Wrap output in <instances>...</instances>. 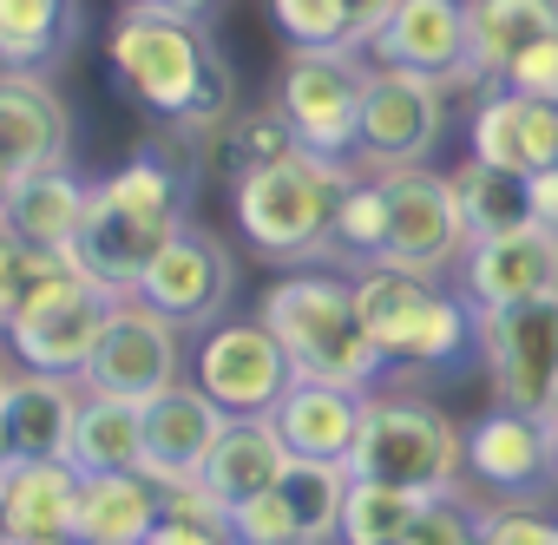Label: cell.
Returning <instances> with one entry per match:
<instances>
[{
  "label": "cell",
  "instance_id": "f35d334b",
  "mask_svg": "<svg viewBox=\"0 0 558 545\" xmlns=\"http://www.w3.org/2000/svg\"><path fill=\"white\" fill-rule=\"evenodd\" d=\"M499 86L519 93V99H558V40H538L532 53H519L499 73Z\"/></svg>",
  "mask_w": 558,
  "mask_h": 545
},
{
  "label": "cell",
  "instance_id": "d590c367",
  "mask_svg": "<svg viewBox=\"0 0 558 545\" xmlns=\"http://www.w3.org/2000/svg\"><path fill=\"white\" fill-rule=\"evenodd\" d=\"M66 256H40V250H27V243H14V237H0V336L14 329V316L34 303V290L53 277Z\"/></svg>",
  "mask_w": 558,
  "mask_h": 545
},
{
  "label": "cell",
  "instance_id": "277c9868",
  "mask_svg": "<svg viewBox=\"0 0 558 545\" xmlns=\"http://www.w3.org/2000/svg\"><path fill=\"white\" fill-rule=\"evenodd\" d=\"M349 283L388 375H440L460 355H473V303L460 296V283L395 263H362L349 269Z\"/></svg>",
  "mask_w": 558,
  "mask_h": 545
},
{
  "label": "cell",
  "instance_id": "7402d4cb",
  "mask_svg": "<svg viewBox=\"0 0 558 545\" xmlns=\"http://www.w3.org/2000/svg\"><path fill=\"white\" fill-rule=\"evenodd\" d=\"M538 40H558V0H466V73L460 93L499 86V73L532 53Z\"/></svg>",
  "mask_w": 558,
  "mask_h": 545
},
{
  "label": "cell",
  "instance_id": "9c48e42d",
  "mask_svg": "<svg viewBox=\"0 0 558 545\" xmlns=\"http://www.w3.org/2000/svg\"><path fill=\"white\" fill-rule=\"evenodd\" d=\"M447 86L401 66H368L362 86V125H355V171H395L427 165L447 145Z\"/></svg>",
  "mask_w": 558,
  "mask_h": 545
},
{
  "label": "cell",
  "instance_id": "7a4b0ae2",
  "mask_svg": "<svg viewBox=\"0 0 558 545\" xmlns=\"http://www.w3.org/2000/svg\"><path fill=\"white\" fill-rule=\"evenodd\" d=\"M106 60L119 93L171 125L178 145H210L236 119V66L217 47L210 21H165L125 8L106 34Z\"/></svg>",
  "mask_w": 558,
  "mask_h": 545
},
{
  "label": "cell",
  "instance_id": "d4e9b609",
  "mask_svg": "<svg viewBox=\"0 0 558 545\" xmlns=\"http://www.w3.org/2000/svg\"><path fill=\"white\" fill-rule=\"evenodd\" d=\"M86 40V0H0V73H60Z\"/></svg>",
  "mask_w": 558,
  "mask_h": 545
},
{
  "label": "cell",
  "instance_id": "ba28073f",
  "mask_svg": "<svg viewBox=\"0 0 558 545\" xmlns=\"http://www.w3.org/2000/svg\"><path fill=\"white\" fill-rule=\"evenodd\" d=\"M112 303H119V296H112L106 283H93L86 269L60 263L0 342H8V355H14L21 368L73 375V382H80L86 362H93V349H99V336H106V323H112Z\"/></svg>",
  "mask_w": 558,
  "mask_h": 545
},
{
  "label": "cell",
  "instance_id": "ee69618b",
  "mask_svg": "<svg viewBox=\"0 0 558 545\" xmlns=\"http://www.w3.org/2000/svg\"><path fill=\"white\" fill-rule=\"evenodd\" d=\"M14 467V434H8V414H0V473Z\"/></svg>",
  "mask_w": 558,
  "mask_h": 545
},
{
  "label": "cell",
  "instance_id": "cb8c5ba5",
  "mask_svg": "<svg viewBox=\"0 0 558 545\" xmlns=\"http://www.w3.org/2000/svg\"><path fill=\"white\" fill-rule=\"evenodd\" d=\"M80 401H86V382L21 368L8 382V395H0V414H8V434H14V460H66Z\"/></svg>",
  "mask_w": 558,
  "mask_h": 545
},
{
  "label": "cell",
  "instance_id": "f907efd6",
  "mask_svg": "<svg viewBox=\"0 0 558 545\" xmlns=\"http://www.w3.org/2000/svg\"><path fill=\"white\" fill-rule=\"evenodd\" d=\"M310 545H342V538H336V532H329V538H310Z\"/></svg>",
  "mask_w": 558,
  "mask_h": 545
},
{
  "label": "cell",
  "instance_id": "30bf717a",
  "mask_svg": "<svg viewBox=\"0 0 558 545\" xmlns=\"http://www.w3.org/2000/svg\"><path fill=\"white\" fill-rule=\"evenodd\" d=\"M362 86H368V60L355 47L336 53H290L276 73V106L296 125V145L316 158H355V125H362Z\"/></svg>",
  "mask_w": 558,
  "mask_h": 545
},
{
  "label": "cell",
  "instance_id": "8fae6325",
  "mask_svg": "<svg viewBox=\"0 0 558 545\" xmlns=\"http://www.w3.org/2000/svg\"><path fill=\"white\" fill-rule=\"evenodd\" d=\"M191 382H197L230 421H243V414H269L276 401H283V388L296 382V368H290L283 342L269 336L263 316H223V323H210V329L197 336V349H191Z\"/></svg>",
  "mask_w": 558,
  "mask_h": 545
},
{
  "label": "cell",
  "instance_id": "74e56055",
  "mask_svg": "<svg viewBox=\"0 0 558 545\" xmlns=\"http://www.w3.org/2000/svg\"><path fill=\"white\" fill-rule=\"evenodd\" d=\"M480 545H558V519H545L532 506H486Z\"/></svg>",
  "mask_w": 558,
  "mask_h": 545
},
{
  "label": "cell",
  "instance_id": "3957f363",
  "mask_svg": "<svg viewBox=\"0 0 558 545\" xmlns=\"http://www.w3.org/2000/svg\"><path fill=\"white\" fill-rule=\"evenodd\" d=\"M256 316L269 323V336L283 342L296 382H336L355 395H375L388 362L355 310V283L336 277V269H290L276 277L256 303Z\"/></svg>",
  "mask_w": 558,
  "mask_h": 545
},
{
  "label": "cell",
  "instance_id": "f546056e",
  "mask_svg": "<svg viewBox=\"0 0 558 545\" xmlns=\"http://www.w3.org/2000/svg\"><path fill=\"white\" fill-rule=\"evenodd\" d=\"M453 197H460L466 243H473V237H499V230L532 223V210H525V178H519V171H499V165L466 158V165L453 171Z\"/></svg>",
  "mask_w": 558,
  "mask_h": 545
},
{
  "label": "cell",
  "instance_id": "e0dca14e",
  "mask_svg": "<svg viewBox=\"0 0 558 545\" xmlns=\"http://www.w3.org/2000/svg\"><path fill=\"white\" fill-rule=\"evenodd\" d=\"M453 283L473 310H506L525 296H551L558 290V230L545 223H519L499 237H473L466 256L453 263Z\"/></svg>",
  "mask_w": 558,
  "mask_h": 545
},
{
  "label": "cell",
  "instance_id": "4dcf8cb0",
  "mask_svg": "<svg viewBox=\"0 0 558 545\" xmlns=\"http://www.w3.org/2000/svg\"><path fill=\"white\" fill-rule=\"evenodd\" d=\"M388 256V197L375 171H355L349 191L336 197V223H329V263H381Z\"/></svg>",
  "mask_w": 558,
  "mask_h": 545
},
{
  "label": "cell",
  "instance_id": "603a6c76",
  "mask_svg": "<svg viewBox=\"0 0 558 545\" xmlns=\"http://www.w3.org/2000/svg\"><path fill=\"white\" fill-rule=\"evenodd\" d=\"M86 217V184L73 178V165H47V171H21L8 204H0V237H14L40 256H73Z\"/></svg>",
  "mask_w": 558,
  "mask_h": 545
},
{
  "label": "cell",
  "instance_id": "5b68a950",
  "mask_svg": "<svg viewBox=\"0 0 558 545\" xmlns=\"http://www.w3.org/2000/svg\"><path fill=\"white\" fill-rule=\"evenodd\" d=\"M355 165L342 158H316V152H290L263 171L230 178V210L243 243L263 263H329V223H336V197L349 191Z\"/></svg>",
  "mask_w": 558,
  "mask_h": 545
},
{
  "label": "cell",
  "instance_id": "9a60e30c",
  "mask_svg": "<svg viewBox=\"0 0 558 545\" xmlns=\"http://www.w3.org/2000/svg\"><path fill=\"white\" fill-rule=\"evenodd\" d=\"M342 493H349V467L290 460L269 493H256V499H243L230 512V538L236 545H310V538H329L336 519H342Z\"/></svg>",
  "mask_w": 558,
  "mask_h": 545
},
{
  "label": "cell",
  "instance_id": "681fc988",
  "mask_svg": "<svg viewBox=\"0 0 558 545\" xmlns=\"http://www.w3.org/2000/svg\"><path fill=\"white\" fill-rule=\"evenodd\" d=\"M545 427H551V460H558V414H551V421H545Z\"/></svg>",
  "mask_w": 558,
  "mask_h": 545
},
{
  "label": "cell",
  "instance_id": "b9f144b4",
  "mask_svg": "<svg viewBox=\"0 0 558 545\" xmlns=\"http://www.w3.org/2000/svg\"><path fill=\"white\" fill-rule=\"evenodd\" d=\"M342 8H349V34H355V47H368V34L401 8V0H342Z\"/></svg>",
  "mask_w": 558,
  "mask_h": 545
},
{
  "label": "cell",
  "instance_id": "2e32d148",
  "mask_svg": "<svg viewBox=\"0 0 558 545\" xmlns=\"http://www.w3.org/2000/svg\"><path fill=\"white\" fill-rule=\"evenodd\" d=\"M460 473L473 486L493 493V506H532L551 480H558V460H551V427L532 421V414H512V408H493L466 427V453H460Z\"/></svg>",
  "mask_w": 558,
  "mask_h": 545
},
{
  "label": "cell",
  "instance_id": "f1b7e54d",
  "mask_svg": "<svg viewBox=\"0 0 558 545\" xmlns=\"http://www.w3.org/2000/svg\"><path fill=\"white\" fill-rule=\"evenodd\" d=\"M0 493H8L14 545L40 538V532H73V506H80L73 460H14L8 473H0Z\"/></svg>",
  "mask_w": 558,
  "mask_h": 545
},
{
  "label": "cell",
  "instance_id": "ac0fdd59",
  "mask_svg": "<svg viewBox=\"0 0 558 545\" xmlns=\"http://www.w3.org/2000/svg\"><path fill=\"white\" fill-rule=\"evenodd\" d=\"M362 60L368 66L427 73L447 93H460V73H466V0H401V8L368 34Z\"/></svg>",
  "mask_w": 558,
  "mask_h": 545
},
{
  "label": "cell",
  "instance_id": "ffe728a7",
  "mask_svg": "<svg viewBox=\"0 0 558 545\" xmlns=\"http://www.w3.org/2000/svg\"><path fill=\"white\" fill-rule=\"evenodd\" d=\"M0 158L14 171H47L73 158V106L47 73H0Z\"/></svg>",
  "mask_w": 558,
  "mask_h": 545
},
{
  "label": "cell",
  "instance_id": "7dc6e473",
  "mask_svg": "<svg viewBox=\"0 0 558 545\" xmlns=\"http://www.w3.org/2000/svg\"><path fill=\"white\" fill-rule=\"evenodd\" d=\"M0 545H14V519H8V493H0Z\"/></svg>",
  "mask_w": 558,
  "mask_h": 545
},
{
  "label": "cell",
  "instance_id": "ab89813d",
  "mask_svg": "<svg viewBox=\"0 0 558 545\" xmlns=\"http://www.w3.org/2000/svg\"><path fill=\"white\" fill-rule=\"evenodd\" d=\"M525 158L532 171H558V99H525Z\"/></svg>",
  "mask_w": 558,
  "mask_h": 545
},
{
  "label": "cell",
  "instance_id": "52a82bcc",
  "mask_svg": "<svg viewBox=\"0 0 558 545\" xmlns=\"http://www.w3.org/2000/svg\"><path fill=\"white\" fill-rule=\"evenodd\" d=\"M473 355L486 362L493 408L551 421L558 414V290L506 310H473Z\"/></svg>",
  "mask_w": 558,
  "mask_h": 545
},
{
  "label": "cell",
  "instance_id": "4fadbf2b",
  "mask_svg": "<svg viewBox=\"0 0 558 545\" xmlns=\"http://www.w3.org/2000/svg\"><path fill=\"white\" fill-rule=\"evenodd\" d=\"M375 178H381V197H388V256L381 263L453 277V263L466 256V223H460L453 178H440L434 165H395V171H375Z\"/></svg>",
  "mask_w": 558,
  "mask_h": 545
},
{
  "label": "cell",
  "instance_id": "60d3db41",
  "mask_svg": "<svg viewBox=\"0 0 558 545\" xmlns=\"http://www.w3.org/2000/svg\"><path fill=\"white\" fill-rule=\"evenodd\" d=\"M525 210L532 223L558 230V171H525Z\"/></svg>",
  "mask_w": 558,
  "mask_h": 545
},
{
  "label": "cell",
  "instance_id": "484cf974",
  "mask_svg": "<svg viewBox=\"0 0 558 545\" xmlns=\"http://www.w3.org/2000/svg\"><path fill=\"white\" fill-rule=\"evenodd\" d=\"M283 467H290V447H283V434L269 427V414H243V421H223V434H217V447H210L197 480H204V493L217 506L236 512L243 499L269 493Z\"/></svg>",
  "mask_w": 558,
  "mask_h": 545
},
{
  "label": "cell",
  "instance_id": "bcb514c9",
  "mask_svg": "<svg viewBox=\"0 0 558 545\" xmlns=\"http://www.w3.org/2000/svg\"><path fill=\"white\" fill-rule=\"evenodd\" d=\"M21 545H80V532H40V538H21Z\"/></svg>",
  "mask_w": 558,
  "mask_h": 545
},
{
  "label": "cell",
  "instance_id": "44dd1931",
  "mask_svg": "<svg viewBox=\"0 0 558 545\" xmlns=\"http://www.w3.org/2000/svg\"><path fill=\"white\" fill-rule=\"evenodd\" d=\"M362 401L355 388L336 382H290L283 401L269 408V427L283 434L290 460H323V467H349L355 440H362Z\"/></svg>",
  "mask_w": 558,
  "mask_h": 545
},
{
  "label": "cell",
  "instance_id": "836d02e7",
  "mask_svg": "<svg viewBox=\"0 0 558 545\" xmlns=\"http://www.w3.org/2000/svg\"><path fill=\"white\" fill-rule=\"evenodd\" d=\"M466 145L480 165H499V171H532L525 158V99L506 93V86H486L480 106H473V125H466Z\"/></svg>",
  "mask_w": 558,
  "mask_h": 545
},
{
  "label": "cell",
  "instance_id": "f6af8a7d",
  "mask_svg": "<svg viewBox=\"0 0 558 545\" xmlns=\"http://www.w3.org/2000/svg\"><path fill=\"white\" fill-rule=\"evenodd\" d=\"M14 375H21V362L8 355V342H0V395H8V382H14Z\"/></svg>",
  "mask_w": 558,
  "mask_h": 545
},
{
  "label": "cell",
  "instance_id": "6da1fadb",
  "mask_svg": "<svg viewBox=\"0 0 558 545\" xmlns=\"http://www.w3.org/2000/svg\"><path fill=\"white\" fill-rule=\"evenodd\" d=\"M191 197H197L191 145L145 138L112 178L86 184V217H80L66 263L86 269L93 283H106L112 296H132L138 277L151 269V256L191 223Z\"/></svg>",
  "mask_w": 558,
  "mask_h": 545
},
{
  "label": "cell",
  "instance_id": "7bdbcfd3",
  "mask_svg": "<svg viewBox=\"0 0 558 545\" xmlns=\"http://www.w3.org/2000/svg\"><path fill=\"white\" fill-rule=\"evenodd\" d=\"M132 14H165V21H210L217 0H125Z\"/></svg>",
  "mask_w": 558,
  "mask_h": 545
},
{
  "label": "cell",
  "instance_id": "d6a6232c",
  "mask_svg": "<svg viewBox=\"0 0 558 545\" xmlns=\"http://www.w3.org/2000/svg\"><path fill=\"white\" fill-rule=\"evenodd\" d=\"M414 512H421V493H401V486H381V480H349L336 538L342 545H401Z\"/></svg>",
  "mask_w": 558,
  "mask_h": 545
},
{
  "label": "cell",
  "instance_id": "1f68e13d",
  "mask_svg": "<svg viewBox=\"0 0 558 545\" xmlns=\"http://www.w3.org/2000/svg\"><path fill=\"white\" fill-rule=\"evenodd\" d=\"M210 152L223 158V178H243V171H263V165H276V158H290V152H303L296 145V125L283 119V106H236V119L210 138Z\"/></svg>",
  "mask_w": 558,
  "mask_h": 545
},
{
  "label": "cell",
  "instance_id": "4316f807",
  "mask_svg": "<svg viewBox=\"0 0 558 545\" xmlns=\"http://www.w3.org/2000/svg\"><path fill=\"white\" fill-rule=\"evenodd\" d=\"M165 519V493L145 473H80L73 532L80 545H145Z\"/></svg>",
  "mask_w": 558,
  "mask_h": 545
},
{
  "label": "cell",
  "instance_id": "5bb4252c",
  "mask_svg": "<svg viewBox=\"0 0 558 545\" xmlns=\"http://www.w3.org/2000/svg\"><path fill=\"white\" fill-rule=\"evenodd\" d=\"M93 395H119V401H151L171 382H184V329L171 316H158L145 296H119L112 323L80 375Z\"/></svg>",
  "mask_w": 558,
  "mask_h": 545
},
{
  "label": "cell",
  "instance_id": "83f0119b",
  "mask_svg": "<svg viewBox=\"0 0 558 545\" xmlns=\"http://www.w3.org/2000/svg\"><path fill=\"white\" fill-rule=\"evenodd\" d=\"M66 460H73V473H138L145 467V401H119V395L86 388Z\"/></svg>",
  "mask_w": 558,
  "mask_h": 545
},
{
  "label": "cell",
  "instance_id": "8d00e7d4",
  "mask_svg": "<svg viewBox=\"0 0 558 545\" xmlns=\"http://www.w3.org/2000/svg\"><path fill=\"white\" fill-rule=\"evenodd\" d=\"M401 545H480V506H466L460 486L434 493V499H421V512H414Z\"/></svg>",
  "mask_w": 558,
  "mask_h": 545
},
{
  "label": "cell",
  "instance_id": "7c38bea8",
  "mask_svg": "<svg viewBox=\"0 0 558 545\" xmlns=\"http://www.w3.org/2000/svg\"><path fill=\"white\" fill-rule=\"evenodd\" d=\"M132 296H145L158 316H171L184 336H204L210 323H223L230 310H236V250L217 237V230H204L197 217L151 256V269L138 277V290Z\"/></svg>",
  "mask_w": 558,
  "mask_h": 545
},
{
  "label": "cell",
  "instance_id": "8992f818",
  "mask_svg": "<svg viewBox=\"0 0 558 545\" xmlns=\"http://www.w3.org/2000/svg\"><path fill=\"white\" fill-rule=\"evenodd\" d=\"M460 453H466V427H453L434 401L408 388H375L362 401V440L349 453V480H381L434 499L460 486Z\"/></svg>",
  "mask_w": 558,
  "mask_h": 545
},
{
  "label": "cell",
  "instance_id": "e575fe53",
  "mask_svg": "<svg viewBox=\"0 0 558 545\" xmlns=\"http://www.w3.org/2000/svg\"><path fill=\"white\" fill-rule=\"evenodd\" d=\"M269 21H276V34L290 40V53H336V47H355L342 0H269ZM355 53H362V47H355Z\"/></svg>",
  "mask_w": 558,
  "mask_h": 545
},
{
  "label": "cell",
  "instance_id": "d6986e66",
  "mask_svg": "<svg viewBox=\"0 0 558 545\" xmlns=\"http://www.w3.org/2000/svg\"><path fill=\"white\" fill-rule=\"evenodd\" d=\"M223 408L197 388V382H171L165 395H151L145 401V480H158V486H184V480H197L204 473V460H210V447H217V434H223Z\"/></svg>",
  "mask_w": 558,
  "mask_h": 545
},
{
  "label": "cell",
  "instance_id": "c3c4849f",
  "mask_svg": "<svg viewBox=\"0 0 558 545\" xmlns=\"http://www.w3.org/2000/svg\"><path fill=\"white\" fill-rule=\"evenodd\" d=\"M14 178H21V171H14L8 158H0V204H8V191H14Z\"/></svg>",
  "mask_w": 558,
  "mask_h": 545
}]
</instances>
